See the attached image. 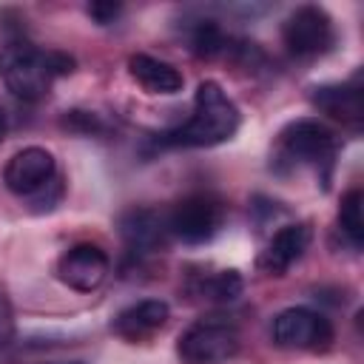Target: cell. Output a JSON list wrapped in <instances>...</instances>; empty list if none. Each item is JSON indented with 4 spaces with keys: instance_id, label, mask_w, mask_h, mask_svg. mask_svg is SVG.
Listing matches in <instances>:
<instances>
[{
    "instance_id": "cell-11",
    "label": "cell",
    "mask_w": 364,
    "mask_h": 364,
    "mask_svg": "<svg viewBox=\"0 0 364 364\" xmlns=\"http://www.w3.org/2000/svg\"><path fill=\"white\" fill-rule=\"evenodd\" d=\"M117 228H119L122 242L134 253H148L162 245L165 230H168V216H162L154 208H131L117 219Z\"/></svg>"
},
{
    "instance_id": "cell-12",
    "label": "cell",
    "mask_w": 364,
    "mask_h": 364,
    "mask_svg": "<svg viewBox=\"0 0 364 364\" xmlns=\"http://www.w3.org/2000/svg\"><path fill=\"white\" fill-rule=\"evenodd\" d=\"M168 316H171V310H168L165 301H159V299H142V301L119 310L114 316V321H111V330L119 338H125V341H145L156 330L165 327Z\"/></svg>"
},
{
    "instance_id": "cell-7",
    "label": "cell",
    "mask_w": 364,
    "mask_h": 364,
    "mask_svg": "<svg viewBox=\"0 0 364 364\" xmlns=\"http://www.w3.org/2000/svg\"><path fill=\"white\" fill-rule=\"evenodd\" d=\"M279 145L282 151L293 159V162H330L336 154V134L313 117L296 119L290 122L282 134H279Z\"/></svg>"
},
{
    "instance_id": "cell-6",
    "label": "cell",
    "mask_w": 364,
    "mask_h": 364,
    "mask_svg": "<svg viewBox=\"0 0 364 364\" xmlns=\"http://www.w3.org/2000/svg\"><path fill=\"white\" fill-rule=\"evenodd\" d=\"M273 341L290 350H324L333 341V327L310 307H287L273 318Z\"/></svg>"
},
{
    "instance_id": "cell-9",
    "label": "cell",
    "mask_w": 364,
    "mask_h": 364,
    "mask_svg": "<svg viewBox=\"0 0 364 364\" xmlns=\"http://www.w3.org/2000/svg\"><path fill=\"white\" fill-rule=\"evenodd\" d=\"M111 270V262L105 256L102 247L91 245V242H82V245H74L68 247L60 262H57V276L63 284H68L71 290H80V293H91L97 290L105 276Z\"/></svg>"
},
{
    "instance_id": "cell-20",
    "label": "cell",
    "mask_w": 364,
    "mask_h": 364,
    "mask_svg": "<svg viewBox=\"0 0 364 364\" xmlns=\"http://www.w3.org/2000/svg\"><path fill=\"white\" fill-rule=\"evenodd\" d=\"M122 11V6L119 3H91L88 6V14L100 23V26H108V23H114V17Z\"/></svg>"
},
{
    "instance_id": "cell-19",
    "label": "cell",
    "mask_w": 364,
    "mask_h": 364,
    "mask_svg": "<svg viewBox=\"0 0 364 364\" xmlns=\"http://www.w3.org/2000/svg\"><path fill=\"white\" fill-rule=\"evenodd\" d=\"M65 125H68V128H74V131H85V134L100 131V119H97L94 114H88V111H68Z\"/></svg>"
},
{
    "instance_id": "cell-17",
    "label": "cell",
    "mask_w": 364,
    "mask_h": 364,
    "mask_svg": "<svg viewBox=\"0 0 364 364\" xmlns=\"http://www.w3.org/2000/svg\"><path fill=\"white\" fill-rule=\"evenodd\" d=\"M242 287H245V282H242L239 270H219V273H213V276L202 284V290H205L210 299H216V301H233V299L242 293Z\"/></svg>"
},
{
    "instance_id": "cell-10",
    "label": "cell",
    "mask_w": 364,
    "mask_h": 364,
    "mask_svg": "<svg viewBox=\"0 0 364 364\" xmlns=\"http://www.w3.org/2000/svg\"><path fill=\"white\" fill-rule=\"evenodd\" d=\"M310 239H313V230H310L307 222L284 225L282 230L273 233V239H270L267 247L262 250L259 267H262L264 273H270V276H282L290 264H296V262L304 256Z\"/></svg>"
},
{
    "instance_id": "cell-5",
    "label": "cell",
    "mask_w": 364,
    "mask_h": 364,
    "mask_svg": "<svg viewBox=\"0 0 364 364\" xmlns=\"http://www.w3.org/2000/svg\"><path fill=\"white\" fill-rule=\"evenodd\" d=\"M282 40L293 57H318L333 46V20L318 6H299L282 23Z\"/></svg>"
},
{
    "instance_id": "cell-15",
    "label": "cell",
    "mask_w": 364,
    "mask_h": 364,
    "mask_svg": "<svg viewBox=\"0 0 364 364\" xmlns=\"http://www.w3.org/2000/svg\"><path fill=\"white\" fill-rule=\"evenodd\" d=\"M361 205H364V193L358 188L347 191L341 196V205H338V225L344 230V236L353 242V247H361L364 245V216H361Z\"/></svg>"
},
{
    "instance_id": "cell-1",
    "label": "cell",
    "mask_w": 364,
    "mask_h": 364,
    "mask_svg": "<svg viewBox=\"0 0 364 364\" xmlns=\"http://www.w3.org/2000/svg\"><path fill=\"white\" fill-rule=\"evenodd\" d=\"M74 71V57L63 54V51H46L37 48L34 43L14 37L6 40L0 48V80L6 82V88L26 100V102H37L48 94L51 82L57 77H65Z\"/></svg>"
},
{
    "instance_id": "cell-14",
    "label": "cell",
    "mask_w": 364,
    "mask_h": 364,
    "mask_svg": "<svg viewBox=\"0 0 364 364\" xmlns=\"http://www.w3.org/2000/svg\"><path fill=\"white\" fill-rule=\"evenodd\" d=\"M128 71L131 77L148 91V94H176L182 91V74L151 54H131L128 57Z\"/></svg>"
},
{
    "instance_id": "cell-4",
    "label": "cell",
    "mask_w": 364,
    "mask_h": 364,
    "mask_svg": "<svg viewBox=\"0 0 364 364\" xmlns=\"http://www.w3.org/2000/svg\"><path fill=\"white\" fill-rule=\"evenodd\" d=\"M222 219H225V208L216 196L191 193L182 202H176L173 210L168 213V230L188 245H205L216 236Z\"/></svg>"
},
{
    "instance_id": "cell-2",
    "label": "cell",
    "mask_w": 364,
    "mask_h": 364,
    "mask_svg": "<svg viewBox=\"0 0 364 364\" xmlns=\"http://www.w3.org/2000/svg\"><path fill=\"white\" fill-rule=\"evenodd\" d=\"M239 128V108L222 91L219 82L205 80L193 97V114L185 125L159 134V145L168 148H210L230 139Z\"/></svg>"
},
{
    "instance_id": "cell-13",
    "label": "cell",
    "mask_w": 364,
    "mask_h": 364,
    "mask_svg": "<svg viewBox=\"0 0 364 364\" xmlns=\"http://www.w3.org/2000/svg\"><path fill=\"white\" fill-rule=\"evenodd\" d=\"M310 102L321 114H327V117H333V119H338L344 125H358L361 117H364V102H361V85H358V80H353V82L316 85L313 94H310Z\"/></svg>"
},
{
    "instance_id": "cell-8",
    "label": "cell",
    "mask_w": 364,
    "mask_h": 364,
    "mask_svg": "<svg viewBox=\"0 0 364 364\" xmlns=\"http://www.w3.org/2000/svg\"><path fill=\"white\" fill-rule=\"evenodd\" d=\"M54 176H57L54 156L46 148H37V145L17 151L6 162V168H3V182L17 196H34V193H40Z\"/></svg>"
},
{
    "instance_id": "cell-3",
    "label": "cell",
    "mask_w": 364,
    "mask_h": 364,
    "mask_svg": "<svg viewBox=\"0 0 364 364\" xmlns=\"http://www.w3.org/2000/svg\"><path fill=\"white\" fill-rule=\"evenodd\" d=\"M239 344L242 336L233 324L219 318H202L179 336L176 353L182 364H222L239 353Z\"/></svg>"
},
{
    "instance_id": "cell-16",
    "label": "cell",
    "mask_w": 364,
    "mask_h": 364,
    "mask_svg": "<svg viewBox=\"0 0 364 364\" xmlns=\"http://www.w3.org/2000/svg\"><path fill=\"white\" fill-rule=\"evenodd\" d=\"M228 46H230V40L225 37V31H222L213 20H202V23H196L193 31H191V51H193L196 57H208V60H210V57L228 51Z\"/></svg>"
},
{
    "instance_id": "cell-18",
    "label": "cell",
    "mask_w": 364,
    "mask_h": 364,
    "mask_svg": "<svg viewBox=\"0 0 364 364\" xmlns=\"http://www.w3.org/2000/svg\"><path fill=\"white\" fill-rule=\"evenodd\" d=\"M14 338V316L6 296H0V350Z\"/></svg>"
},
{
    "instance_id": "cell-21",
    "label": "cell",
    "mask_w": 364,
    "mask_h": 364,
    "mask_svg": "<svg viewBox=\"0 0 364 364\" xmlns=\"http://www.w3.org/2000/svg\"><path fill=\"white\" fill-rule=\"evenodd\" d=\"M6 136V114H3V108H0V139Z\"/></svg>"
}]
</instances>
